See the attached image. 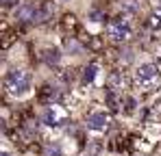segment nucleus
I'll use <instances>...</instances> for the list:
<instances>
[{"mask_svg": "<svg viewBox=\"0 0 161 156\" xmlns=\"http://www.w3.org/2000/svg\"><path fill=\"white\" fill-rule=\"evenodd\" d=\"M109 37L113 39V41H124L129 35H131V26L126 20H113L111 24H109Z\"/></svg>", "mask_w": 161, "mask_h": 156, "instance_id": "20e7f679", "label": "nucleus"}, {"mask_svg": "<svg viewBox=\"0 0 161 156\" xmlns=\"http://www.w3.org/2000/svg\"><path fill=\"white\" fill-rule=\"evenodd\" d=\"M96 70H98V67H96V63H92L89 67H85V72H83V80H85V82H92L94 76H96Z\"/></svg>", "mask_w": 161, "mask_h": 156, "instance_id": "6e6552de", "label": "nucleus"}, {"mask_svg": "<svg viewBox=\"0 0 161 156\" xmlns=\"http://www.w3.org/2000/svg\"><path fill=\"white\" fill-rule=\"evenodd\" d=\"M124 87V78L120 74H111L109 76V89H122Z\"/></svg>", "mask_w": 161, "mask_h": 156, "instance_id": "0eeeda50", "label": "nucleus"}, {"mask_svg": "<svg viewBox=\"0 0 161 156\" xmlns=\"http://www.w3.org/2000/svg\"><path fill=\"white\" fill-rule=\"evenodd\" d=\"M37 13H39V7L33 4V2H26V4L15 9V20L20 24H35L37 22Z\"/></svg>", "mask_w": 161, "mask_h": 156, "instance_id": "7ed1b4c3", "label": "nucleus"}, {"mask_svg": "<svg viewBox=\"0 0 161 156\" xmlns=\"http://www.w3.org/2000/svg\"><path fill=\"white\" fill-rule=\"evenodd\" d=\"M46 63L57 65V63H59V52L57 50H46Z\"/></svg>", "mask_w": 161, "mask_h": 156, "instance_id": "1a4fd4ad", "label": "nucleus"}, {"mask_svg": "<svg viewBox=\"0 0 161 156\" xmlns=\"http://www.w3.org/2000/svg\"><path fill=\"white\" fill-rule=\"evenodd\" d=\"M48 156H61V150H59V145H57V143L48 145Z\"/></svg>", "mask_w": 161, "mask_h": 156, "instance_id": "ddd939ff", "label": "nucleus"}, {"mask_svg": "<svg viewBox=\"0 0 161 156\" xmlns=\"http://www.w3.org/2000/svg\"><path fill=\"white\" fill-rule=\"evenodd\" d=\"M135 82L142 85V87H146V89L153 87V85H157L159 82V70H157V65H153V63L139 65L137 72H135Z\"/></svg>", "mask_w": 161, "mask_h": 156, "instance_id": "f03ea898", "label": "nucleus"}, {"mask_svg": "<svg viewBox=\"0 0 161 156\" xmlns=\"http://www.w3.org/2000/svg\"><path fill=\"white\" fill-rule=\"evenodd\" d=\"M2 156H9V154H7V152H4V154H2Z\"/></svg>", "mask_w": 161, "mask_h": 156, "instance_id": "2eb2a0df", "label": "nucleus"}, {"mask_svg": "<svg viewBox=\"0 0 161 156\" xmlns=\"http://www.w3.org/2000/svg\"><path fill=\"white\" fill-rule=\"evenodd\" d=\"M65 50L68 52H80V46L76 44V39H68L65 41Z\"/></svg>", "mask_w": 161, "mask_h": 156, "instance_id": "9d476101", "label": "nucleus"}, {"mask_svg": "<svg viewBox=\"0 0 161 156\" xmlns=\"http://www.w3.org/2000/svg\"><path fill=\"white\" fill-rule=\"evenodd\" d=\"M150 24H153V26H161V7L157 9V13L150 18Z\"/></svg>", "mask_w": 161, "mask_h": 156, "instance_id": "f8f14e48", "label": "nucleus"}, {"mask_svg": "<svg viewBox=\"0 0 161 156\" xmlns=\"http://www.w3.org/2000/svg\"><path fill=\"white\" fill-rule=\"evenodd\" d=\"M13 2H18V0H2V4H7V7H9V4H13Z\"/></svg>", "mask_w": 161, "mask_h": 156, "instance_id": "4468645a", "label": "nucleus"}, {"mask_svg": "<svg viewBox=\"0 0 161 156\" xmlns=\"http://www.w3.org/2000/svg\"><path fill=\"white\" fill-rule=\"evenodd\" d=\"M44 122H46L48 126H59V124H63V122H65V113H61L59 108H50V111L46 113Z\"/></svg>", "mask_w": 161, "mask_h": 156, "instance_id": "423d86ee", "label": "nucleus"}, {"mask_svg": "<svg viewBox=\"0 0 161 156\" xmlns=\"http://www.w3.org/2000/svg\"><path fill=\"white\" fill-rule=\"evenodd\" d=\"M4 89L11 96H24L31 89V78L24 72H13V74H9L4 78Z\"/></svg>", "mask_w": 161, "mask_h": 156, "instance_id": "f257e3e1", "label": "nucleus"}, {"mask_svg": "<svg viewBox=\"0 0 161 156\" xmlns=\"http://www.w3.org/2000/svg\"><path fill=\"white\" fill-rule=\"evenodd\" d=\"M87 128L89 130H103L107 126V113H103V111H96V113H92L89 117H87Z\"/></svg>", "mask_w": 161, "mask_h": 156, "instance_id": "39448f33", "label": "nucleus"}, {"mask_svg": "<svg viewBox=\"0 0 161 156\" xmlns=\"http://www.w3.org/2000/svg\"><path fill=\"white\" fill-rule=\"evenodd\" d=\"M89 18H92V20H98V22H105V11H98V9H94V11L89 13Z\"/></svg>", "mask_w": 161, "mask_h": 156, "instance_id": "9b49d317", "label": "nucleus"}]
</instances>
